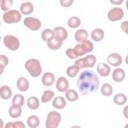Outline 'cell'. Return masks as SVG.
I'll return each instance as SVG.
<instances>
[{"label": "cell", "mask_w": 128, "mask_h": 128, "mask_svg": "<svg viewBox=\"0 0 128 128\" xmlns=\"http://www.w3.org/2000/svg\"><path fill=\"white\" fill-rule=\"evenodd\" d=\"M0 97L3 100H9L10 98L13 97L12 90L8 85H2L0 87Z\"/></svg>", "instance_id": "cell-21"}, {"label": "cell", "mask_w": 128, "mask_h": 128, "mask_svg": "<svg viewBox=\"0 0 128 128\" xmlns=\"http://www.w3.org/2000/svg\"><path fill=\"white\" fill-rule=\"evenodd\" d=\"M24 67L29 75L33 78H37L42 74V65L41 62L36 58H30L26 60Z\"/></svg>", "instance_id": "cell-2"}, {"label": "cell", "mask_w": 128, "mask_h": 128, "mask_svg": "<svg viewBox=\"0 0 128 128\" xmlns=\"http://www.w3.org/2000/svg\"><path fill=\"white\" fill-rule=\"evenodd\" d=\"M124 61H125V63L128 65V54L126 55V57H125V59H124Z\"/></svg>", "instance_id": "cell-43"}, {"label": "cell", "mask_w": 128, "mask_h": 128, "mask_svg": "<svg viewBox=\"0 0 128 128\" xmlns=\"http://www.w3.org/2000/svg\"><path fill=\"white\" fill-rule=\"evenodd\" d=\"M85 62V68H93L97 62V58L93 54H87V56L83 57Z\"/></svg>", "instance_id": "cell-27"}, {"label": "cell", "mask_w": 128, "mask_h": 128, "mask_svg": "<svg viewBox=\"0 0 128 128\" xmlns=\"http://www.w3.org/2000/svg\"><path fill=\"white\" fill-rule=\"evenodd\" d=\"M12 104L18 105V106H23L25 104V98L22 94H15L12 97Z\"/></svg>", "instance_id": "cell-33"}, {"label": "cell", "mask_w": 128, "mask_h": 128, "mask_svg": "<svg viewBox=\"0 0 128 128\" xmlns=\"http://www.w3.org/2000/svg\"><path fill=\"white\" fill-rule=\"evenodd\" d=\"M8 114H9V116L11 118L17 119V118H19L22 115V107L21 106H18V105L12 104L9 107V109H8Z\"/></svg>", "instance_id": "cell-18"}, {"label": "cell", "mask_w": 128, "mask_h": 128, "mask_svg": "<svg viewBox=\"0 0 128 128\" xmlns=\"http://www.w3.org/2000/svg\"><path fill=\"white\" fill-rule=\"evenodd\" d=\"M56 82V77L52 72H45L41 76V83L45 87H50Z\"/></svg>", "instance_id": "cell-11"}, {"label": "cell", "mask_w": 128, "mask_h": 128, "mask_svg": "<svg viewBox=\"0 0 128 128\" xmlns=\"http://www.w3.org/2000/svg\"><path fill=\"white\" fill-rule=\"evenodd\" d=\"M13 5V0H0V8L3 12L10 10Z\"/></svg>", "instance_id": "cell-34"}, {"label": "cell", "mask_w": 128, "mask_h": 128, "mask_svg": "<svg viewBox=\"0 0 128 128\" xmlns=\"http://www.w3.org/2000/svg\"><path fill=\"white\" fill-rule=\"evenodd\" d=\"M23 24L26 28H28L31 31H38L42 26L41 20L36 17H32V16H27L26 18H24Z\"/></svg>", "instance_id": "cell-7"}, {"label": "cell", "mask_w": 128, "mask_h": 128, "mask_svg": "<svg viewBox=\"0 0 128 128\" xmlns=\"http://www.w3.org/2000/svg\"><path fill=\"white\" fill-rule=\"evenodd\" d=\"M125 5H126V9L128 10V0H126V2H125Z\"/></svg>", "instance_id": "cell-45"}, {"label": "cell", "mask_w": 128, "mask_h": 128, "mask_svg": "<svg viewBox=\"0 0 128 128\" xmlns=\"http://www.w3.org/2000/svg\"><path fill=\"white\" fill-rule=\"evenodd\" d=\"M120 27H121V30H122L126 35H128V20L123 21V22L121 23Z\"/></svg>", "instance_id": "cell-40"}, {"label": "cell", "mask_w": 128, "mask_h": 128, "mask_svg": "<svg viewBox=\"0 0 128 128\" xmlns=\"http://www.w3.org/2000/svg\"><path fill=\"white\" fill-rule=\"evenodd\" d=\"M8 63H9V59H8V57L6 56V55H4V54H2V55H0V66H1V74H3V72H4V69H5V67L8 65Z\"/></svg>", "instance_id": "cell-37"}, {"label": "cell", "mask_w": 128, "mask_h": 128, "mask_svg": "<svg viewBox=\"0 0 128 128\" xmlns=\"http://www.w3.org/2000/svg\"><path fill=\"white\" fill-rule=\"evenodd\" d=\"M16 87L20 92H27L29 87H30L29 80L26 77H23V76L19 77L16 81Z\"/></svg>", "instance_id": "cell-15"}, {"label": "cell", "mask_w": 128, "mask_h": 128, "mask_svg": "<svg viewBox=\"0 0 128 128\" xmlns=\"http://www.w3.org/2000/svg\"><path fill=\"white\" fill-rule=\"evenodd\" d=\"M66 105H67V100L63 96H55L52 100V106L57 110L64 109Z\"/></svg>", "instance_id": "cell-16"}, {"label": "cell", "mask_w": 128, "mask_h": 128, "mask_svg": "<svg viewBox=\"0 0 128 128\" xmlns=\"http://www.w3.org/2000/svg\"><path fill=\"white\" fill-rule=\"evenodd\" d=\"M2 20L6 24H15L19 23L22 20V13L20 10L16 9H10L8 11H5L2 15Z\"/></svg>", "instance_id": "cell-3"}, {"label": "cell", "mask_w": 128, "mask_h": 128, "mask_svg": "<svg viewBox=\"0 0 128 128\" xmlns=\"http://www.w3.org/2000/svg\"><path fill=\"white\" fill-rule=\"evenodd\" d=\"M74 49L75 51L77 52L78 56L81 57V56H84L86 54H89L93 51L94 49V44L92 41L90 40H86L84 42H81V43H77L75 46H74Z\"/></svg>", "instance_id": "cell-6"}, {"label": "cell", "mask_w": 128, "mask_h": 128, "mask_svg": "<svg viewBox=\"0 0 128 128\" xmlns=\"http://www.w3.org/2000/svg\"><path fill=\"white\" fill-rule=\"evenodd\" d=\"M80 70L81 69H84L85 68V62H84V58L83 57H79L75 60V63H74Z\"/></svg>", "instance_id": "cell-38"}, {"label": "cell", "mask_w": 128, "mask_h": 128, "mask_svg": "<svg viewBox=\"0 0 128 128\" xmlns=\"http://www.w3.org/2000/svg\"><path fill=\"white\" fill-rule=\"evenodd\" d=\"M54 97H55L54 91L50 90V89H47V90L43 91V93L41 95V98H40V101H41V103H48V102L52 101Z\"/></svg>", "instance_id": "cell-25"}, {"label": "cell", "mask_w": 128, "mask_h": 128, "mask_svg": "<svg viewBox=\"0 0 128 128\" xmlns=\"http://www.w3.org/2000/svg\"><path fill=\"white\" fill-rule=\"evenodd\" d=\"M90 36H91V39L94 42H100V41L103 40V38L105 36V32L101 28H95V29L92 30Z\"/></svg>", "instance_id": "cell-20"}, {"label": "cell", "mask_w": 128, "mask_h": 128, "mask_svg": "<svg viewBox=\"0 0 128 128\" xmlns=\"http://www.w3.org/2000/svg\"><path fill=\"white\" fill-rule=\"evenodd\" d=\"M40 102L36 96H30L26 101V105L30 110H37L40 107Z\"/></svg>", "instance_id": "cell-22"}, {"label": "cell", "mask_w": 128, "mask_h": 128, "mask_svg": "<svg viewBox=\"0 0 128 128\" xmlns=\"http://www.w3.org/2000/svg\"><path fill=\"white\" fill-rule=\"evenodd\" d=\"M56 89L58 92L65 93L69 89V81L66 77L60 76L56 79Z\"/></svg>", "instance_id": "cell-10"}, {"label": "cell", "mask_w": 128, "mask_h": 128, "mask_svg": "<svg viewBox=\"0 0 128 128\" xmlns=\"http://www.w3.org/2000/svg\"><path fill=\"white\" fill-rule=\"evenodd\" d=\"M4 128H25V124L22 121H13L7 123Z\"/></svg>", "instance_id": "cell-35"}, {"label": "cell", "mask_w": 128, "mask_h": 128, "mask_svg": "<svg viewBox=\"0 0 128 128\" xmlns=\"http://www.w3.org/2000/svg\"><path fill=\"white\" fill-rule=\"evenodd\" d=\"M54 37V30L53 29H50V28H46L42 31L41 33V39L44 41V42H47L49 40H51L52 38Z\"/></svg>", "instance_id": "cell-32"}, {"label": "cell", "mask_w": 128, "mask_h": 128, "mask_svg": "<svg viewBox=\"0 0 128 128\" xmlns=\"http://www.w3.org/2000/svg\"><path fill=\"white\" fill-rule=\"evenodd\" d=\"M124 17V10L119 6H115L111 8L107 13V18L111 22H117L122 20Z\"/></svg>", "instance_id": "cell-8"}, {"label": "cell", "mask_w": 128, "mask_h": 128, "mask_svg": "<svg viewBox=\"0 0 128 128\" xmlns=\"http://www.w3.org/2000/svg\"><path fill=\"white\" fill-rule=\"evenodd\" d=\"M53 30H54V37L55 38H57L61 41H65L68 38V31L63 26H56Z\"/></svg>", "instance_id": "cell-14"}, {"label": "cell", "mask_w": 128, "mask_h": 128, "mask_svg": "<svg viewBox=\"0 0 128 128\" xmlns=\"http://www.w3.org/2000/svg\"><path fill=\"white\" fill-rule=\"evenodd\" d=\"M65 98L68 102H76L79 99V93L75 89H68L65 92Z\"/></svg>", "instance_id": "cell-24"}, {"label": "cell", "mask_w": 128, "mask_h": 128, "mask_svg": "<svg viewBox=\"0 0 128 128\" xmlns=\"http://www.w3.org/2000/svg\"><path fill=\"white\" fill-rule=\"evenodd\" d=\"M122 112H123V116H124V118L128 120V104L124 106V108H123V111H122Z\"/></svg>", "instance_id": "cell-42"}, {"label": "cell", "mask_w": 128, "mask_h": 128, "mask_svg": "<svg viewBox=\"0 0 128 128\" xmlns=\"http://www.w3.org/2000/svg\"><path fill=\"white\" fill-rule=\"evenodd\" d=\"M122 62H123V58L117 52L110 53L107 56V63L110 66H112V67H120V65L122 64Z\"/></svg>", "instance_id": "cell-9"}, {"label": "cell", "mask_w": 128, "mask_h": 128, "mask_svg": "<svg viewBox=\"0 0 128 128\" xmlns=\"http://www.w3.org/2000/svg\"><path fill=\"white\" fill-rule=\"evenodd\" d=\"M113 102H114V104H116L118 106L125 105L127 102V96L124 93H117L113 97Z\"/></svg>", "instance_id": "cell-30"}, {"label": "cell", "mask_w": 128, "mask_h": 128, "mask_svg": "<svg viewBox=\"0 0 128 128\" xmlns=\"http://www.w3.org/2000/svg\"><path fill=\"white\" fill-rule=\"evenodd\" d=\"M97 73L101 77H108L111 74V66L108 63H99L96 67Z\"/></svg>", "instance_id": "cell-12"}, {"label": "cell", "mask_w": 128, "mask_h": 128, "mask_svg": "<svg viewBox=\"0 0 128 128\" xmlns=\"http://www.w3.org/2000/svg\"><path fill=\"white\" fill-rule=\"evenodd\" d=\"M0 123H1V128H4V125H3V120L0 119Z\"/></svg>", "instance_id": "cell-44"}, {"label": "cell", "mask_w": 128, "mask_h": 128, "mask_svg": "<svg viewBox=\"0 0 128 128\" xmlns=\"http://www.w3.org/2000/svg\"><path fill=\"white\" fill-rule=\"evenodd\" d=\"M110 1V3L112 4V5H114V6H119V5H121L123 2H124V0H109Z\"/></svg>", "instance_id": "cell-41"}, {"label": "cell", "mask_w": 128, "mask_h": 128, "mask_svg": "<svg viewBox=\"0 0 128 128\" xmlns=\"http://www.w3.org/2000/svg\"><path fill=\"white\" fill-rule=\"evenodd\" d=\"M125 77H126V73H125L124 69H122L120 67H115V69L112 71V79L116 83L123 82Z\"/></svg>", "instance_id": "cell-13"}, {"label": "cell", "mask_w": 128, "mask_h": 128, "mask_svg": "<svg viewBox=\"0 0 128 128\" xmlns=\"http://www.w3.org/2000/svg\"><path fill=\"white\" fill-rule=\"evenodd\" d=\"M62 44H63V41H61V40H59V39H57V38H55V37H53L51 40H49V41L46 42L47 47H48L50 50H53V51L59 50V49L62 47Z\"/></svg>", "instance_id": "cell-23"}, {"label": "cell", "mask_w": 128, "mask_h": 128, "mask_svg": "<svg viewBox=\"0 0 128 128\" xmlns=\"http://www.w3.org/2000/svg\"><path fill=\"white\" fill-rule=\"evenodd\" d=\"M77 87L82 95H88L96 92L100 88V80L96 73L90 70L81 72L77 79Z\"/></svg>", "instance_id": "cell-1"}, {"label": "cell", "mask_w": 128, "mask_h": 128, "mask_svg": "<svg viewBox=\"0 0 128 128\" xmlns=\"http://www.w3.org/2000/svg\"><path fill=\"white\" fill-rule=\"evenodd\" d=\"M2 42L4 46L10 51H17L20 48V40L15 35H12V34L5 35L3 37Z\"/></svg>", "instance_id": "cell-5"}, {"label": "cell", "mask_w": 128, "mask_h": 128, "mask_svg": "<svg viewBox=\"0 0 128 128\" xmlns=\"http://www.w3.org/2000/svg\"><path fill=\"white\" fill-rule=\"evenodd\" d=\"M81 25V19L77 16H71L67 20V26L71 29H78Z\"/></svg>", "instance_id": "cell-26"}, {"label": "cell", "mask_w": 128, "mask_h": 128, "mask_svg": "<svg viewBox=\"0 0 128 128\" xmlns=\"http://www.w3.org/2000/svg\"><path fill=\"white\" fill-rule=\"evenodd\" d=\"M59 3H60V5H61L62 7L68 8V7H70V6L73 5L74 0H59Z\"/></svg>", "instance_id": "cell-39"}, {"label": "cell", "mask_w": 128, "mask_h": 128, "mask_svg": "<svg viewBox=\"0 0 128 128\" xmlns=\"http://www.w3.org/2000/svg\"><path fill=\"white\" fill-rule=\"evenodd\" d=\"M61 120H62V115L58 111L52 110L46 116L45 127L46 128H57L60 125Z\"/></svg>", "instance_id": "cell-4"}, {"label": "cell", "mask_w": 128, "mask_h": 128, "mask_svg": "<svg viewBox=\"0 0 128 128\" xmlns=\"http://www.w3.org/2000/svg\"><path fill=\"white\" fill-rule=\"evenodd\" d=\"M113 87H112V85L111 84H109V83H104V84H102L101 85V87H100V92H101V94L103 95V96H106V97H109V96H111L112 94H113Z\"/></svg>", "instance_id": "cell-29"}, {"label": "cell", "mask_w": 128, "mask_h": 128, "mask_svg": "<svg viewBox=\"0 0 128 128\" xmlns=\"http://www.w3.org/2000/svg\"><path fill=\"white\" fill-rule=\"evenodd\" d=\"M65 54L71 60H76L77 58H79V56H78V54H77V52L75 51L74 48H68V49H66Z\"/></svg>", "instance_id": "cell-36"}, {"label": "cell", "mask_w": 128, "mask_h": 128, "mask_svg": "<svg viewBox=\"0 0 128 128\" xmlns=\"http://www.w3.org/2000/svg\"><path fill=\"white\" fill-rule=\"evenodd\" d=\"M74 38L76 40L77 43H81V42H84L86 40H88V32L86 31V29H77L75 31V34H74Z\"/></svg>", "instance_id": "cell-19"}, {"label": "cell", "mask_w": 128, "mask_h": 128, "mask_svg": "<svg viewBox=\"0 0 128 128\" xmlns=\"http://www.w3.org/2000/svg\"><path fill=\"white\" fill-rule=\"evenodd\" d=\"M20 12L22 13V15H30L34 12V5L32 2L30 1H24L21 5H20V8H19Z\"/></svg>", "instance_id": "cell-17"}, {"label": "cell", "mask_w": 128, "mask_h": 128, "mask_svg": "<svg viewBox=\"0 0 128 128\" xmlns=\"http://www.w3.org/2000/svg\"><path fill=\"white\" fill-rule=\"evenodd\" d=\"M22 1H26V0H22Z\"/></svg>", "instance_id": "cell-47"}, {"label": "cell", "mask_w": 128, "mask_h": 128, "mask_svg": "<svg viewBox=\"0 0 128 128\" xmlns=\"http://www.w3.org/2000/svg\"><path fill=\"white\" fill-rule=\"evenodd\" d=\"M40 125V119L37 115H30L27 118V126L29 128H37Z\"/></svg>", "instance_id": "cell-28"}, {"label": "cell", "mask_w": 128, "mask_h": 128, "mask_svg": "<svg viewBox=\"0 0 128 128\" xmlns=\"http://www.w3.org/2000/svg\"><path fill=\"white\" fill-rule=\"evenodd\" d=\"M125 128H128V123H127V124L125 125Z\"/></svg>", "instance_id": "cell-46"}, {"label": "cell", "mask_w": 128, "mask_h": 128, "mask_svg": "<svg viewBox=\"0 0 128 128\" xmlns=\"http://www.w3.org/2000/svg\"><path fill=\"white\" fill-rule=\"evenodd\" d=\"M80 73V69L74 64V65H70L66 68V75L69 78H75L77 75H79Z\"/></svg>", "instance_id": "cell-31"}]
</instances>
